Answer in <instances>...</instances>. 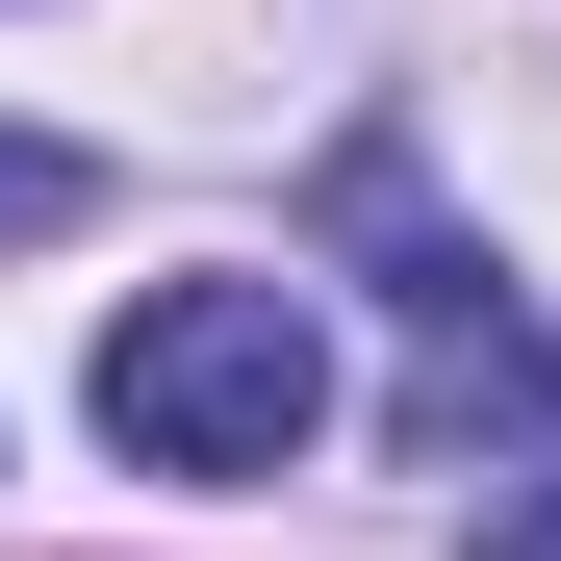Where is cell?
<instances>
[{
  "mask_svg": "<svg viewBox=\"0 0 561 561\" xmlns=\"http://www.w3.org/2000/svg\"><path fill=\"white\" fill-rule=\"evenodd\" d=\"M307 434H332L307 280H153V307H103V459H153V485H280Z\"/></svg>",
  "mask_w": 561,
  "mask_h": 561,
  "instance_id": "obj_1",
  "label": "cell"
},
{
  "mask_svg": "<svg viewBox=\"0 0 561 561\" xmlns=\"http://www.w3.org/2000/svg\"><path fill=\"white\" fill-rule=\"evenodd\" d=\"M332 230L383 255V307H409V459H536V434H561V332L511 307V255H485V230H434L409 128H357V153H332Z\"/></svg>",
  "mask_w": 561,
  "mask_h": 561,
  "instance_id": "obj_2",
  "label": "cell"
},
{
  "mask_svg": "<svg viewBox=\"0 0 561 561\" xmlns=\"http://www.w3.org/2000/svg\"><path fill=\"white\" fill-rule=\"evenodd\" d=\"M77 205H103V179H77V153H26V128H0V230H77Z\"/></svg>",
  "mask_w": 561,
  "mask_h": 561,
  "instance_id": "obj_3",
  "label": "cell"
},
{
  "mask_svg": "<svg viewBox=\"0 0 561 561\" xmlns=\"http://www.w3.org/2000/svg\"><path fill=\"white\" fill-rule=\"evenodd\" d=\"M485 561H561V459H536V485H485Z\"/></svg>",
  "mask_w": 561,
  "mask_h": 561,
  "instance_id": "obj_4",
  "label": "cell"
}]
</instances>
